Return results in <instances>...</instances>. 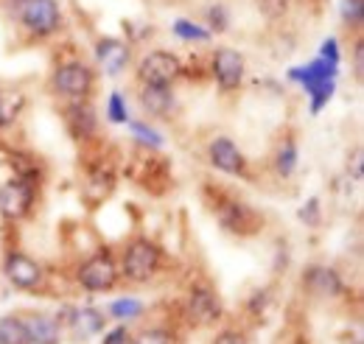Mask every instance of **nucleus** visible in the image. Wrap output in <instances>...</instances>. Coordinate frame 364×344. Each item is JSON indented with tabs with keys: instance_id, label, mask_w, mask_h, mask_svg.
I'll return each instance as SVG.
<instances>
[{
	"instance_id": "f257e3e1",
	"label": "nucleus",
	"mask_w": 364,
	"mask_h": 344,
	"mask_svg": "<svg viewBox=\"0 0 364 344\" xmlns=\"http://www.w3.org/2000/svg\"><path fill=\"white\" fill-rule=\"evenodd\" d=\"M294 82H300V85L306 87L309 92H311V109L319 112L322 109V104L331 98V92H333V76H336V65H331V62H325V59H317V62H311V65H306V68H294L291 73H289Z\"/></svg>"
},
{
	"instance_id": "f03ea898",
	"label": "nucleus",
	"mask_w": 364,
	"mask_h": 344,
	"mask_svg": "<svg viewBox=\"0 0 364 344\" xmlns=\"http://www.w3.org/2000/svg\"><path fill=\"white\" fill-rule=\"evenodd\" d=\"M182 73L180 59L168 50H151L140 65H137V76L143 85L151 87H168Z\"/></svg>"
},
{
	"instance_id": "7ed1b4c3",
	"label": "nucleus",
	"mask_w": 364,
	"mask_h": 344,
	"mask_svg": "<svg viewBox=\"0 0 364 344\" xmlns=\"http://www.w3.org/2000/svg\"><path fill=\"white\" fill-rule=\"evenodd\" d=\"M157 266H160V249H157L151 241L140 238L135 244H129V249H127V255H124V274H127L129 280L146 283V280L157 272Z\"/></svg>"
},
{
	"instance_id": "20e7f679",
	"label": "nucleus",
	"mask_w": 364,
	"mask_h": 344,
	"mask_svg": "<svg viewBox=\"0 0 364 344\" xmlns=\"http://www.w3.org/2000/svg\"><path fill=\"white\" fill-rule=\"evenodd\" d=\"M115 280H118V269H115V263L109 258V252H98V255H92L90 260H85L82 263V269H79V283H82V289H87V291H109L112 286H115Z\"/></svg>"
},
{
	"instance_id": "39448f33",
	"label": "nucleus",
	"mask_w": 364,
	"mask_h": 344,
	"mask_svg": "<svg viewBox=\"0 0 364 344\" xmlns=\"http://www.w3.org/2000/svg\"><path fill=\"white\" fill-rule=\"evenodd\" d=\"M20 20L34 34H50L59 28V6L56 0H23Z\"/></svg>"
},
{
	"instance_id": "423d86ee",
	"label": "nucleus",
	"mask_w": 364,
	"mask_h": 344,
	"mask_svg": "<svg viewBox=\"0 0 364 344\" xmlns=\"http://www.w3.org/2000/svg\"><path fill=\"white\" fill-rule=\"evenodd\" d=\"M34 202V188L26 179H9L0 188V215L3 218H23Z\"/></svg>"
},
{
	"instance_id": "0eeeda50",
	"label": "nucleus",
	"mask_w": 364,
	"mask_h": 344,
	"mask_svg": "<svg viewBox=\"0 0 364 344\" xmlns=\"http://www.w3.org/2000/svg\"><path fill=\"white\" fill-rule=\"evenodd\" d=\"M53 85L62 95H70V98H85L92 90V70L85 62H68L56 70L53 76Z\"/></svg>"
},
{
	"instance_id": "6e6552de",
	"label": "nucleus",
	"mask_w": 364,
	"mask_h": 344,
	"mask_svg": "<svg viewBox=\"0 0 364 344\" xmlns=\"http://www.w3.org/2000/svg\"><path fill=\"white\" fill-rule=\"evenodd\" d=\"M3 269H6L9 283H11L14 289H20V291H31V289H37L40 280H43L40 266L28 258V255H23V252H11V255L6 258V266H3Z\"/></svg>"
},
{
	"instance_id": "1a4fd4ad",
	"label": "nucleus",
	"mask_w": 364,
	"mask_h": 344,
	"mask_svg": "<svg viewBox=\"0 0 364 344\" xmlns=\"http://www.w3.org/2000/svg\"><path fill=\"white\" fill-rule=\"evenodd\" d=\"M213 73L222 90H235L244 79V56L232 48H219L213 53Z\"/></svg>"
},
{
	"instance_id": "9d476101",
	"label": "nucleus",
	"mask_w": 364,
	"mask_h": 344,
	"mask_svg": "<svg viewBox=\"0 0 364 344\" xmlns=\"http://www.w3.org/2000/svg\"><path fill=\"white\" fill-rule=\"evenodd\" d=\"M303 286H306L309 294H314L319 300H331V297H339L342 294V277L336 274V269H328V266H311V269H306Z\"/></svg>"
},
{
	"instance_id": "9b49d317",
	"label": "nucleus",
	"mask_w": 364,
	"mask_h": 344,
	"mask_svg": "<svg viewBox=\"0 0 364 344\" xmlns=\"http://www.w3.org/2000/svg\"><path fill=\"white\" fill-rule=\"evenodd\" d=\"M188 313H191V319L196 325H213L222 316V302L210 289L196 286L191 291V297H188Z\"/></svg>"
},
{
	"instance_id": "f8f14e48",
	"label": "nucleus",
	"mask_w": 364,
	"mask_h": 344,
	"mask_svg": "<svg viewBox=\"0 0 364 344\" xmlns=\"http://www.w3.org/2000/svg\"><path fill=\"white\" fill-rule=\"evenodd\" d=\"M210 163L225 173H241L244 171V157L238 151V146L230 137H216L210 143Z\"/></svg>"
},
{
	"instance_id": "ddd939ff",
	"label": "nucleus",
	"mask_w": 364,
	"mask_h": 344,
	"mask_svg": "<svg viewBox=\"0 0 364 344\" xmlns=\"http://www.w3.org/2000/svg\"><path fill=\"white\" fill-rule=\"evenodd\" d=\"M95 53H98V62L104 65V70L109 76H118L127 68V62H129V48L121 40H101L98 48H95Z\"/></svg>"
},
{
	"instance_id": "4468645a",
	"label": "nucleus",
	"mask_w": 364,
	"mask_h": 344,
	"mask_svg": "<svg viewBox=\"0 0 364 344\" xmlns=\"http://www.w3.org/2000/svg\"><path fill=\"white\" fill-rule=\"evenodd\" d=\"M26 330H28L31 344H59V322L46 316V313L26 319Z\"/></svg>"
},
{
	"instance_id": "2eb2a0df",
	"label": "nucleus",
	"mask_w": 364,
	"mask_h": 344,
	"mask_svg": "<svg viewBox=\"0 0 364 344\" xmlns=\"http://www.w3.org/2000/svg\"><path fill=\"white\" fill-rule=\"evenodd\" d=\"M70 328H73V336L76 339H90L98 330H104V313L95 311V308H82V311L73 313Z\"/></svg>"
},
{
	"instance_id": "dca6fc26",
	"label": "nucleus",
	"mask_w": 364,
	"mask_h": 344,
	"mask_svg": "<svg viewBox=\"0 0 364 344\" xmlns=\"http://www.w3.org/2000/svg\"><path fill=\"white\" fill-rule=\"evenodd\" d=\"M140 104L143 109H149L151 115H166L174 104V95L168 87H151V85H143V92H140Z\"/></svg>"
},
{
	"instance_id": "f3484780",
	"label": "nucleus",
	"mask_w": 364,
	"mask_h": 344,
	"mask_svg": "<svg viewBox=\"0 0 364 344\" xmlns=\"http://www.w3.org/2000/svg\"><path fill=\"white\" fill-rule=\"evenodd\" d=\"M26 107V95L20 90H0V129L3 127H11L17 121V115L23 112Z\"/></svg>"
},
{
	"instance_id": "a211bd4d",
	"label": "nucleus",
	"mask_w": 364,
	"mask_h": 344,
	"mask_svg": "<svg viewBox=\"0 0 364 344\" xmlns=\"http://www.w3.org/2000/svg\"><path fill=\"white\" fill-rule=\"evenodd\" d=\"M0 344H31L26 322L14 319V316H3L0 319Z\"/></svg>"
},
{
	"instance_id": "6ab92c4d",
	"label": "nucleus",
	"mask_w": 364,
	"mask_h": 344,
	"mask_svg": "<svg viewBox=\"0 0 364 344\" xmlns=\"http://www.w3.org/2000/svg\"><path fill=\"white\" fill-rule=\"evenodd\" d=\"M68 118H70L73 134L79 131V134L85 137V134H90L92 131V109L90 107H73V109L68 112Z\"/></svg>"
},
{
	"instance_id": "aec40b11",
	"label": "nucleus",
	"mask_w": 364,
	"mask_h": 344,
	"mask_svg": "<svg viewBox=\"0 0 364 344\" xmlns=\"http://www.w3.org/2000/svg\"><path fill=\"white\" fill-rule=\"evenodd\" d=\"M174 34L182 40H196V43H208L210 40V31H205L202 26L191 23V20H177L174 23Z\"/></svg>"
},
{
	"instance_id": "412c9836",
	"label": "nucleus",
	"mask_w": 364,
	"mask_h": 344,
	"mask_svg": "<svg viewBox=\"0 0 364 344\" xmlns=\"http://www.w3.org/2000/svg\"><path fill=\"white\" fill-rule=\"evenodd\" d=\"M294 166H297V149H294V143H283V149L277 154V173L280 176H291Z\"/></svg>"
},
{
	"instance_id": "4be33fe9",
	"label": "nucleus",
	"mask_w": 364,
	"mask_h": 344,
	"mask_svg": "<svg viewBox=\"0 0 364 344\" xmlns=\"http://www.w3.org/2000/svg\"><path fill=\"white\" fill-rule=\"evenodd\" d=\"M112 316H118V319H135V316H140L143 313V305L137 300H118L112 302Z\"/></svg>"
},
{
	"instance_id": "5701e85b",
	"label": "nucleus",
	"mask_w": 364,
	"mask_h": 344,
	"mask_svg": "<svg viewBox=\"0 0 364 344\" xmlns=\"http://www.w3.org/2000/svg\"><path fill=\"white\" fill-rule=\"evenodd\" d=\"M107 118H109L112 124H127V121H129V118H127V107H124V98H121V92H112V95H109Z\"/></svg>"
},
{
	"instance_id": "b1692460",
	"label": "nucleus",
	"mask_w": 364,
	"mask_h": 344,
	"mask_svg": "<svg viewBox=\"0 0 364 344\" xmlns=\"http://www.w3.org/2000/svg\"><path fill=\"white\" fill-rule=\"evenodd\" d=\"M255 3H258V11H261L264 17H269V20L283 17L286 9H289V0H255Z\"/></svg>"
},
{
	"instance_id": "393cba45",
	"label": "nucleus",
	"mask_w": 364,
	"mask_h": 344,
	"mask_svg": "<svg viewBox=\"0 0 364 344\" xmlns=\"http://www.w3.org/2000/svg\"><path fill=\"white\" fill-rule=\"evenodd\" d=\"M132 344H174V336L168 330H143L137 339H132Z\"/></svg>"
},
{
	"instance_id": "a878e982",
	"label": "nucleus",
	"mask_w": 364,
	"mask_h": 344,
	"mask_svg": "<svg viewBox=\"0 0 364 344\" xmlns=\"http://www.w3.org/2000/svg\"><path fill=\"white\" fill-rule=\"evenodd\" d=\"M300 221H306L309 227H317L319 224V199H309V202L300 208Z\"/></svg>"
},
{
	"instance_id": "bb28decb",
	"label": "nucleus",
	"mask_w": 364,
	"mask_h": 344,
	"mask_svg": "<svg viewBox=\"0 0 364 344\" xmlns=\"http://www.w3.org/2000/svg\"><path fill=\"white\" fill-rule=\"evenodd\" d=\"M208 20H210V28L213 31H225L228 28V11H225V6H213L208 11Z\"/></svg>"
},
{
	"instance_id": "cd10ccee",
	"label": "nucleus",
	"mask_w": 364,
	"mask_h": 344,
	"mask_svg": "<svg viewBox=\"0 0 364 344\" xmlns=\"http://www.w3.org/2000/svg\"><path fill=\"white\" fill-rule=\"evenodd\" d=\"M132 131H135L143 143H149V146H160V143H163V137H160L157 131L149 129V127H143V124H132Z\"/></svg>"
},
{
	"instance_id": "c85d7f7f",
	"label": "nucleus",
	"mask_w": 364,
	"mask_h": 344,
	"mask_svg": "<svg viewBox=\"0 0 364 344\" xmlns=\"http://www.w3.org/2000/svg\"><path fill=\"white\" fill-rule=\"evenodd\" d=\"M342 14H345V20L359 23L362 20V0H345L342 3Z\"/></svg>"
},
{
	"instance_id": "c756f323",
	"label": "nucleus",
	"mask_w": 364,
	"mask_h": 344,
	"mask_svg": "<svg viewBox=\"0 0 364 344\" xmlns=\"http://www.w3.org/2000/svg\"><path fill=\"white\" fill-rule=\"evenodd\" d=\"M319 59H325V62H331V65L339 62V45H336V40H325V43H322V56H319Z\"/></svg>"
},
{
	"instance_id": "7c9ffc66",
	"label": "nucleus",
	"mask_w": 364,
	"mask_h": 344,
	"mask_svg": "<svg viewBox=\"0 0 364 344\" xmlns=\"http://www.w3.org/2000/svg\"><path fill=\"white\" fill-rule=\"evenodd\" d=\"M104 344H132V336H129V330H127V328H115V330H109V333H107Z\"/></svg>"
},
{
	"instance_id": "2f4dec72",
	"label": "nucleus",
	"mask_w": 364,
	"mask_h": 344,
	"mask_svg": "<svg viewBox=\"0 0 364 344\" xmlns=\"http://www.w3.org/2000/svg\"><path fill=\"white\" fill-rule=\"evenodd\" d=\"M213 344H247V336L244 333H238V330H225V333H219Z\"/></svg>"
},
{
	"instance_id": "473e14b6",
	"label": "nucleus",
	"mask_w": 364,
	"mask_h": 344,
	"mask_svg": "<svg viewBox=\"0 0 364 344\" xmlns=\"http://www.w3.org/2000/svg\"><path fill=\"white\" fill-rule=\"evenodd\" d=\"M362 160H364V151L362 149H356V151H353V166H350L356 179H362Z\"/></svg>"
},
{
	"instance_id": "72a5a7b5",
	"label": "nucleus",
	"mask_w": 364,
	"mask_h": 344,
	"mask_svg": "<svg viewBox=\"0 0 364 344\" xmlns=\"http://www.w3.org/2000/svg\"><path fill=\"white\" fill-rule=\"evenodd\" d=\"M356 76L362 79L364 76V45H356Z\"/></svg>"
}]
</instances>
